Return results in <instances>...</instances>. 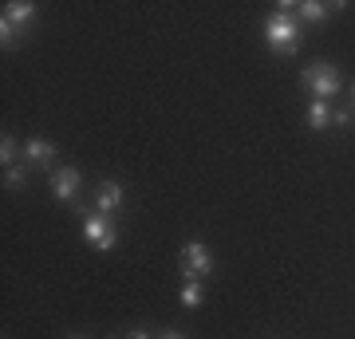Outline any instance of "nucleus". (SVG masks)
<instances>
[{
	"mask_svg": "<svg viewBox=\"0 0 355 339\" xmlns=\"http://www.w3.org/2000/svg\"><path fill=\"white\" fill-rule=\"evenodd\" d=\"M304 87L312 91L316 99H331V95L343 87V79L331 63H312V67H304Z\"/></svg>",
	"mask_w": 355,
	"mask_h": 339,
	"instance_id": "7ed1b4c3",
	"label": "nucleus"
},
{
	"mask_svg": "<svg viewBox=\"0 0 355 339\" xmlns=\"http://www.w3.org/2000/svg\"><path fill=\"white\" fill-rule=\"evenodd\" d=\"M123 205V186L119 182H103L99 189H95V209L99 214H114Z\"/></svg>",
	"mask_w": 355,
	"mask_h": 339,
	"instance_id": "0eeeda50",
	"label": "nucleus"
},
{
	"mask_svg": "<svg viewBox=\"0 0 355 339\" xmlns=\"http://www.w3.org/2000/svg\"><path fill=\"white\" fill-rule=\"evenodd\" d=\"M265 44L277 55H292V51L300 48V20H296V12H272L265 20Z\"/></svg>",
	"mask_w": 355,
	"mask_h": 339,
	"instance_id": "f257e3e1",
	"label": "nucleus"
},
{
	"mask_svg": "<svg viewBox=\"0 0 355 339\" xmlns=\"http://www.w3.org/2000/svg\"><path fill=\"white\" fill-rule=\"evenodd\" d=\"M158 339H186V336H182V331H162Z\"/></svg>",
	"mask_w": 355,
	"mask_h": 339,
	"instance_id": "f3484780",
	"label": "nucleus"
},
{
	"mask_svg": "<svg viewBox=\"0 0 355 339\" xmlns=\"http://www.w3.org/2000/svg\"><path fill=\"white\" fill-rule=\"evenodd\" d=\"M178 261H182V277L186 280H202L214 272V257H209V249H205L202 241H186Z\"/></svg>",
	"mask_w": 355,
	"mask_h": 339,
	"instance_id": "20e7f679",
	"label": "nucleus"
},
{
	"mask_svg": "<svg viewBox=\"0 0 355 339\" xmlns=\"http://www.w3.org/2000/svg\"><path fill=\"white\" fill-rule=\"evenodd\" d=\"M67 339H83V336H67Z\"/></svg>",
	"mask_w": 355,
	"mask_h": 339,
	"instance_id": "a211bd4d",
	"label": "nucleus"
},
{
	"mask_svg": "<svg viewBox=\"0 0 355 339\" xmlns=\"http://www.w3.org/2000/svg\"><path fill=\"white\" fill-rule=\"evenodd\" d=\"M331 114H336V111H331L328 103L316 99L312 107H308V126H312V130H324V126H331Z\"/></svg>",
	"mask_w": 355,
	"mask_h": 339,
	"instance_id": "9d476101",
	"label": "nucleus"
},
{
	"mask_svg": "<svg viewBox=\"0 0 355 339\" xmlns=\"http://www.w3.org/2000/svg\"><path fill=\"white\" fill-rule=\"evenodd\" d=\"M4 20H12L16 28H24L28 20H32V16H36V4H32V0H8V4H4Z\"/></svg>",
	"mask_w": 355,
	"mask_h": 339,
	"instance_id": "1a4fd4ad",
	"label": "nucleus"
},
{
	"mask_svg": "<svg viewBox=\"0 0 355 339\" xmlns=\"http://www.w3.org/2000/svg\"><path fill=\"white\" fill-rule=\"evenodd\" d=\"M202 300H205L202 280H186V288H182V304H186V308H202Z\"/></svg>",
	"mask_w": 355,
	"mask_h": 339,
	"instance_id": "9b49d317",
	"label": "nucleus"
},
{
	"mask_svg": "<svg viewBox=\"0 0 355 339\" xmlns=\"http://www.w3.org/2000/svg\"><path fill=\"white\" fill-rule=\"evenodd\" d=\"M0 44H4V51L20 44V28H16L12 20H4V16H0Z\"/></svg>",
	"mask_w": 355,
	"mask_h": 339,
	"instance_id": "ddd939ff",
	"label": "nucleus"
},
{
	"mask_svg": "<svg viewBox=\"0 0 355 339\" xmlns=\"http://www.w3.org/2000/svg\"><path fill=\"white\" fill-rule=\"evenodd\" d=\"M16 154H20V146H16V139L4 130V134H0V162H4V170L16 166Z\"/></svg>",
	"mask_w": 355,
	"mask_h": 339,
	"instance_id": "f8f14e48",
	"label": "nucleus"
},
{
	"mask_svg": "<svg viewBox=\"0 0 355 339\" xmlns=\"http://www.w3.org/2000/svg\"><path fill=\"white\" fill-rule=\"evenodd\" d=\"M4 186L8 189H24L28 186V170L24 166H8V170H4Z\"/></svg>",
	"mask_w": 355,
	"mask_h": 339,
	"instance_id": "4468645a",
	"label": "nucleus"
},
{
	"mask_svg": "<svg viewBox=\"0 0 355 339\" xmlns=\"http://www.w3.org/2000/svg\"><path fill=\"white\" fill-rule=\"evenodd\" d=\"M83 237H87L91 249H99V252H111L114 245H119V229H114L111 214H87L83 217Z\"/></svg>",
	"mask_w": 355,
	"mask_h": 339,
	"instance_id": "f03ea898",
	"label": "nucleus"
},
{
	"mask_svg": "<svg viewBox=\"0 0 355 339\" xmlns=\"http://www.w3.org/2000/svg\"><path fill=\"white\" fill-rule=\"evenodd\" d=\"M24 158H28V166H48L51 158H55V142L51 139H28L24 142Z\"/></svg>",
	"mask_w": 355,
	"mask_h": 339,
	"instance_id": "6e6552de",
	"label": "nucleus"
},
{
	"mask_svg": "<svg viewBox=\"0 0 355 339\" xmlns=\"http://www.w3.org/2000/svg\"><path fill=\"white\" fill-rule=\"evenodd\" d=\"M79 182H83V177H79L76 166H64V170H55V174H51V193H55L60 201H71L79 193Z\"/></svg>",
	"mask_w": 355,
	"mask_h": 339,
	"instance_id": "39448f33",
	"label": "nucleus"
},
{
	"mask_svg": "<svg viewBox=\"0 0 355 339\" xmlns=\"http://www.w3.org/2000/svg\"><path fill=\"white\" fill-rule=\"evenodd\" d=\"M343 4H320V0H300V4H292V12H296V20H312V24H320V20H328L331 12H340Z\"/></svg>",
	"mask_w": 355,
	"mask_h": 339,
	"instance_id": "423d86ee",
	"label": "nucleus"
},
{
	"mask_svg": "<svg viewBox=\"0 0 355 339\" xmlns=\"http://www.w3.org/2000/svg\"><path fill=\"white\" fill-rule=\"evenodd\" d=\"M127 339H154V336H150V331H146V327H135V331H130Z\"/></svg>",
	"mask_w": 355,
	"mask_h": 339,
	"instance_id": "dca6fc26",
	"label": "nucleus"
},
{
	"mask_svg": "<svg viewBox=\"0 0 355 339\" xmlns=\"http://www.w3.org/2000/svg\"><path fill=\"white\" fill-rule=\"evenodd\" d=\"M331 123H336V126H352L355 119H352V111H336V114H331Z\"/></svg>",
	"mask_w": 355,
	"mask_h": 339,
	"instance_id": "2eb2a0df",
	"label": "nucleus"
}]
</instances>
